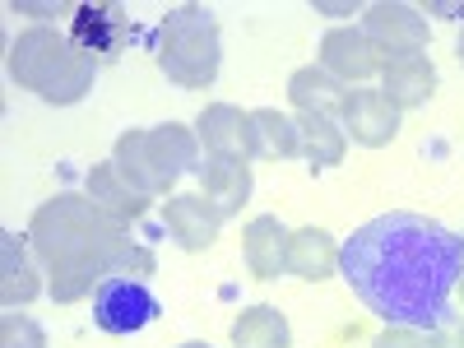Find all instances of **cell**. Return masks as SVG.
Wrapping results in <instances>:
<instances>
[{"label":"cell","mask_w":464,"mask_h":348,"mask_svg":"<svg viewBox=\"0 0 464 348\" xmlns=\"http://www.w3.org/2000/svg\"><path fill=\"white\" fill-rule=\"evenodd\" d=\"M459 284H464V275H459Z\"/></svg>","instance_id":"f1b7e54d"},{"label":"cell","mask_w":464,"mask_h":348,"mask_svg":"<svg viewBox=\"0 0 464 348\" xmlns=\"http://www.w3.org/2000/svg\"><path fill=\"white\" fill-rule=\"evenodd\" d=\"M256 116V130H260V144L265 153H275V159H293V153H302V135H297V121L275 107H260L251 111Z\"/></svg>","instance_id":"7402d4cb"},{"label":"cell","mask_w":464,"mask_h":348,"mask_svg":"<svg viewBox=\"0 0 464 348\" xmlns=\"http://www.w3.org/2000/svg\"><path fill=\"white\" fill-rule=\"evenodd\" d=\"M385 65V56L372 47V37L362 33V28H330L325 37H321V70L325 74H334L339 84H348V80H372V74Z\"/></svg>","instance_id":"8fae6325"},{"label":"cell","mask_w":464,"mask_h":348,"mask_svg":"<svg viewBox=\"0 0 464 348\" xmlns=\"http://www.w3.org/2000/svg\"><path fill=\"white\" fill-rule=\"evenodd\" d=\"M181 348H209V343H181Z\"/></svg>","instance_id":"83f0119b"},{"label":"cell","mask_w":464,"mask_h":348,"mask_svg":"<svg viewBox=\"0 0 464 348\" xmlns=\"http://www.w3.org/2000/svg\"><path fill=\"white\" fill-rule=\"evenodd\" d=\"M111 163L140 190V196H149V200L168 196L186 172H196L200 135L177 126V121L153 126V130H126L121 140H116V149H111Z\"/></svg>","instance_id":"277c9868"},{"label":"cell","mask_w":464,"mask_h":348,"mask_svg":"<svg viewBox=\"0 0 464 348\" xmlns=\"http://www.w3.org/2000/svg\"><path fill=\"white\" fill-rule=\"evenodd\" d=\"M232 348H293V330L279 306H246L232 321Z\"/></svg>","instance_id":"ffe728a7"},{"label":"cell","mask_w":464,"mask_h":348,"mask_svg":"<svg viewBox=\"0 0 464 348\" xmlns=\"http://www.w3.org/2000/svg\"><path fill=\"white\" fill-rule=\"evenodd\" d=\"M455 56H459V65H464V28H459V43H455Z\"/></svg>","instance_id":"4316f807"},{"label":"cell","mask_w":464,"mask_h":348,"mask_svg":"<svg viewBox=\"0 0 464 348\" xmlns=\"http://www.w3.org/2000/svg\"><path fill=\"white\" fill-rule=\"evenodd\" d=\"M70 37H74V47L89 52L98 65L102 61H116L126 47V37H130V19L121 5H74L70 14Z\"/></svg>","instance_id":"30bf717a"},{"label":"cell","mask_w":464,"mask_h":348,"mask_svg":"<svg viewBox=\"0 0 464 348\" xmlns=\"http://www.w3.org/2000/svg\"><path fill=\"white\" fill-rule=\"evenodd\" d=\"M339 126L348 140H358L367 149H381L400 135V107L385 98L381 89H353L343 98V111H339Z\"/></svg>","instance_id":"9c48e42d"},{"label":"cell","mask_w":464,"mask_h":348,"mask_svg":"<svg viewBox=\"0 0 464 348\" xmlns=\"http://www.w3.org/2000/svg\"><path fill=\"white\" fill-rule=\"evenodd\" d=\"M149 321H159V297L135 275H107L93 288V325L102 334H140Z\"/></svg>","instance_id":"8992f818"},{"label":"cell","mask_w":464,"mask_h":348,"mask_svg":"<svg viewBox=\"0 0 464 348\" xmlns=\"http://www.w3.org/2000/svg\"><path fill=\"white\" fill-rule=\"evenodd\" d=\"M28 251L33 246L19 232H0V302L5 306H28L43 293V279H37V265Z\"/></svg>","instance_id":"2e32d148"},{"label":"cell","mask_w":464,"mask_h":348,"mask_svg":"<svg viewBox=\"0 0 464 348\" xmlns=\"http://www.w3.org/2000/svg\"><path fill=\"white\" fill-rule=\"evenodd\" d=\"M362 33L372 37V47L385 61L422 56V47H428V19H422L418 5H404V0H376V5H367Z\"/></svg>","instance_id":"52a82bcc"},{"label":"cell","mask_w":464,"mask_h":348,"mask_svg":"<svg viewBox=\"0 0 464 348\" xmlns=\"http://www.w3.org/2000/svg\"><path fill=\"white\" fill-rule=\"evenodd\" d=\"M288 237L293 232L275 218V214H260L246 223L242 232V256H246V269L256 279H279L288 269Z\"/></svg>","instance_id":"4fadbf2b"},{"label":"cell","mask_w":464,"mask_h":348,"mask_svg":"<svg viewBox=\"0 0 464 348\" xmlns=\"http://www.w3.org/2000/svg\"><path fill=\"white\" fill-rule=\"evenodd\" d=\"M381 93L391 98L400 111L422 107L437 93V65L428 56H404V61H385L381 65Z\"/></svg>","instance_id":"9a60e30c"},{"label":"cell","mask_w":464,"mask_h":348,"mask_svg":"<svg viewBox=\"0 0 464 348\" xmlns=\"http://www.w3.org/2000/svg\"><path fill=\"white\" fill-rule=\"evenodd\" d=\"M159 70L181 89H209L223 65V43H218V19L205 5H177L159 24Z\"/></svg>","instance_id":"5b68a950"},{"label":"cell","mask_w":464,"mask_h":348,"mask_svg":"<svg viewBox=\"0 0 464 348\" xmlns=\"http://www.w3.org/2000/svg\"><path fill=\"white\" fill-rule=\"evenodd\" d=\"M339 269L385 325L432 330L464 275V237L428 214H376L343 242Z\"/></svg>","instance_id":"6da1fadb"},{"label":"cell","mask_w":464,"mask_h":348,"mask_svg":"<svg viewBox=\"0 0 464 348\" xmlns=\"http://www.w3.org/2000/svg\"><path fill=\"white\" fill-rule=\"evenodd\" d=\"M0 348H47V334L33 316L24 312H5L0 316Z\"/></svg>","instance_id":"603a6c76"},{"label":"cell","mask_w":464,"mask_h":348,"mask_svg":"<svg viewBox=\"0 0 464 348\" xmlns=\"http://www.w3.org/2000/svg\"><path fill=\"white\" fill-rule=\"evenodd\" d=\"M297 135H302V153L312 168H334L343 163L348 135L334 116H297Z\"/></svg>","instance_id":"44dd1931"},{"label":"cell","mask_w":464,"mask_h":348,"mask_svg":"<svg viewBox=\"0 0 464 348\" xmlns=\"http://www.w3.org/2000/svg\"><path fill=\"white\" fill-rule=\"evenodd\" d=\"M196 135H200V149L209 159H227V163H251L265 153L260 144V130H256V116L232 107V102H214L200 111L196 121Z\"/></svg>","instance_id":"ba28073f"},{"label":"cell","mask_w":464,"mask_h":348,"mask_svg":"<svg viewBox=\"0 0 464 348\" xmlns=\"http://www.w3.org/2000/svg\"><path fill=\"white\" fill-rule=\"evenodd\" d=\"M10 80L52 107H70L93 89L98 61L74 47L70 33L37 24V28H24L10 43Z\"/></svg>","instance_id":"3957f363"},{"label":"cell","mask_w":464,"mask_h":348,"mask_svg":"<svg viewBox=\"0 0 464 348\" xmlns=\"http://www.w3.org/2000/svg\"><path fill=\"white\" fill-rule=\"evenodd\" d=\"M14 14H37V19H56V14H74V5H14Z\"/></svg>","instance_id":"484cf974"},{"label":"cell","mask_w":464,"mask_h":348,"mask_svg":"<svg viewBox=\"0 0 464 348\" xmlns=\"http://www.w3.org/2000/svg\"><path fill=\"white\" fill-rule=\"evenodd\" d=\"M288 98H293V107L302 116H339L348 89L334 80V74H325L321 65H302V70H293V80H288Z\"/></svg>","instance_id":"ac0fdd59"},{"label":"cell","mask_w":464,"mask_h":348,"mask_svg":"<svg viewBox=\"0 0 464 348\" xmlns=\"http://www.w3.org/2000/svg\"><path fill=\"white\" fill-rule=\"evenodd\" d=\"M428 348H464V316L446 312V316L428 330Z\"/></svg>","instance_id":"cb8c5ba5"},{"label":"cell","mask_w":464,"mask_h":348,"mask_svg":"<svg viewBox=\"0 0 464 348\" xmlns=\"http://www.w3.org/2000/svg\"><path fill=\"white\" fill-rule=\"evenodd\" d=\"M339 246L325 227H297L288 237V275L306 279V284H321L339 269Z\"/></svg>","instance_id":"e0dca14e"},{"label":"cell","mask_w":464,"mask_h":348,"mask_svg":"<svg viewBox=\"0 0 464 348\" xmlns=\"http://www.w3.org/2000/svg\"><path fill=\"white\" fill-rule=\"evenodd\" d=\"M205 181V200H214V209L223 218L242 214V205L251 200V163H227V159H209L200 168Z\"/></svg>","instance_id":"d6986e66"},{"label":"cell","mask_w":464,"mask_h":348,"mask_svg":"<svg viewBox=\"0 0 464 348\" xmlns=\"http://www.w3.org/2000/svg\"><path fill=\"white\" fill-rule=\"evenodd\" d=\"M163 223L172 232V242L181 251H209L218 242V227H223V214L214 209V200L200 196H172L168 209H163Z\"/></svg>","instance_id":"7c38bea8"},{"label":"cell","mask_w":464,"mask_h":348,"mask_svg":"<svg viewBox=\"0 0 464 348\" xmlns=\"http://www.w3.org/2000/svg\"><path fill=\"white\" fill-rule=\"evenodd\" d=\"M372 348H428V334L413 330V325H385Z\"/></svg>","instance_id":"d4e9b609"},{"label":"cell","mask_w":464,"mask_h":348,"mask_svg":"<svg viewBox=\"0 0 464 348\" xmlns=\"http://www.w3.org/2000/svg\"><path fill=\"white\" fill-rule=\"evenodd\" d=\"M28 246L47 269L52 302L70 306L89 297L107 275H116V265L135 242H130V227L93 209L89 196H56L33 214Z\"/></svg>","instance_id":"7a4b0ae2"},{"label":"cell","mask_w":464,"mask_h":348,"mask_svg":"<svg viewBox=\"0 0 464 348\" xmlns=\"http://www.w3.org/2000/svg\"><path fill=\"white\" fill-rule=\"evenodd\" d=\"M84 196L93 200V209H102L111 223H121V227H130V223L144 218V209H149V196H140V190H135L121 172H116V163H93Z\"/></svg>","instance_id":"5bb4252c"}]
</instances>
